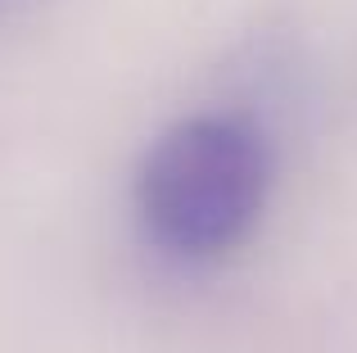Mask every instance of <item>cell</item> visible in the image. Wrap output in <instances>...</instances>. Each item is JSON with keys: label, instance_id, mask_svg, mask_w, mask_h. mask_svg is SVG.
Returning a JSON list of instances; mask_svg holds the SVG:
<instances>
[{"label": "cell", "instance_id": "1", "mask_svg": "<svg viewBox=\"0 0 357 353\" xmlns=\"http://www.w3.org/2000/svg\"><path fill=\"white\" fill-rule=\"evenodd\" d=\"M271 150L262 132L231 114H195L154 141L140 168V213L149 236L181 258L236 249L262 218Z\"/></svg>", "mask_w": 357, "mask_h": 353}]
</instances>
